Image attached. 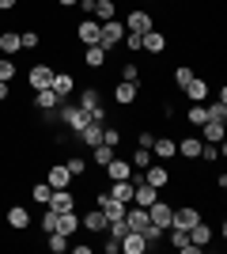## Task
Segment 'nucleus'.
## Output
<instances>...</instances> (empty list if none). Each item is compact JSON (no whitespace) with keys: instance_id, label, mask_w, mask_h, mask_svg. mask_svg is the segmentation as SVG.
Listing matches in <instances>:
<instances>
[{"instance_id":"1","label":"nucleus","mask_w":227,"mask_h":254,"mask_svg":"<svg viewBox=\"0 0 227 254\" xmlns=\"http://www.w3.org/2000/svg\"><path fill=\"white\" fill-rule=\"evenodd\" d=\"M140 175H144V182H148V186H155L159 193L174 182V179H171V167H167V163H159V159H151V163L140 171Z\"/></svg>"},{"instance_id":"2","label":"nucleus","mask_w":227,"mask_h":254,"mask_svg":"<svg viewBox=\"0 0 227 254\" xmlns=\"http://www.w3.org/2000/svg\"><path fill=\"white\" fill-rule=\"evenodd\" d=\"M121 38H125V23L121 19H106L102 23V34H98V46H102V50H118L121 46Z\"/></svg>"},{"instance_id":"3","label":"nucleus","mask_w":227,"mask_h":254,"mask_svg":"<svg viewBox=\"0 0 227 254\" xmlns=\"http://www.w3.org/2000/svg\"><path fill=\"white\" fill-rule=\"evenodd\" d=\"M76 31V42L80 46H98V34H102V23L98 19H91V15H84V19L72 27Z\"/></svg>"},{"instance_id":"4","label":"nucleus","mask_w":227,"mask_h":254,"mask_svg":"<svg viewBox=\"0 0 227 254\" xmlns=\"http://www.w3.org/2000/svg\"><path fill=\"white\" fill-rule=\"evenodd\" d=\"M197 220H205V212L197 209V205H178V209H174V216H171V228H182V232H189V228H193Z\"/></svg>"},{"instance_id":"5","label":"nucleus","mask_w":227,"mask_h":254,"mask_svg":"<svg viewBox=\"0 0 227 254\" xmlns=\"http://www.w3.org/2000/svg\"><path fill=\"white\" fill-rule=\"evenodd\" d=\"M121 23H125V31H133V34H148L151 27H155V15H151L148 8H133L129 19H121Z\"/></svg>"},{"instance_id":"6","label":"nucleus","mask_w":227,"mask_h":254,"mask_svg":"<svg viewBox=\"0 0 227 254\" xmlns=\"http://www.w3.org/2000/svg\"><path fill=\"white\" fill-rule=\"evenodd\" d=\"M53 72L57 68H49L45 61H34L31 64V72H27V84H31V91H42V87L53 84Z\"/></svg>"},{"instance_id":"7","label":"nucleus","mask_w":227,"mask_h":254,"mask_svg":"<svg viewBox=\"0 0 227 254\" xmlns=\"http://www.w3.org/2000/svg\"><path fill=\"white\" fill-rule=\"evenodd\" d=\"M171 216H174V205H171V201H163V197H155V201L148 205V220L155 224V228H163V232L171 228Z\"/></svg>"},{"instance_id":"8","label":"nucleus","mask_w":227,"mask_h":254,"mask_svg":"<svg viewBox=\"0 0 227 254\" xmlns=\"http://www.w3.org/2000/svg\"><path fill=\"white\" fill-rule=\"evenodd\" d=\"M61 126H65L68 133H80V129L87 126V114H84V110H80L76 103H68V106L61 103Z\"/></svg>"},{"instance_id":"9","label":"nucleus","mask_w":227,"mask_h":254,"mask_svg":"<svg viewBox=\"0 0 227 254\" xmlns=\"http://www.w3.org/2000/svg\"><path fill=\"white\" fill-rule=\"evenodd\" d=\"M167 46H171V38H167L159 27H151V31L144 34V50H140V53H148V57H163V53H167Z\"/></svg>"},{"instance_id":"10","label":"nucleus","mask_w":227,"mask_h":254,"mask_svg":"<svg viewBox=\"0 0 227 254\" xmlns=\"http://www.w3.org/2000/svg\"><path fill=\"white\" fill-rule=\"evenodd\" d=\"M148 152H151V159H159V163H171V159L178 156V140H174V137H155Z\"/></svg>"},{"instance_id":"11","label":"nucleus","mask_w":227,"mask_h":254,"mask_svg":"<svg viewBox=\"0 0 227 254\" xmlns=\"http://www.w3.org/2000/svg\"><path fill=\"white\" fill-rule=\"evenodd\" d=\"M182 95L189 99V103H208L212 87H208V80H205V76H193V80H189V84L182 87Z\"/></svg>"},{"instance_id":"12","label":"nucleus","mask_w":227,"mask_h":254,"mask_svg":"<svg viewBox=\"0 0 227 254\" xmlns=\"http://www.w3.org/2000/svg\"><path fill=\"white\" fill-rule=\"evenodd\" d=\"M140 99V84H129V80H118L114 84V103L118 106H133Z\"/></svg>"},{"instance_id":"13","label":"nucleus","mask_w":227,"mask_h":254,"mask_svg":"<svg viewBox=\"0 0 227 254\" xmlns=\"http://www.w3.org/2000/svg\"><path fill=\"white\" fill-rule=\"evenodd\" d=\"M4 224H8L11 232H27V228H31V212L23 209V205H8V212H4Z\"/></svg>"},{"instance_id":"14","label":"nucleus","mask_w":227,"mask_h":254,"mask_svg":"<svg viewBox=\"0 0 227 254\" xmlns=\"http://www.w3.org/2000/svg\"><path fill=\"white\" fill-rule=\"evenodd\" d=\"M45 209H53V212H72V209H76V193L68 190V186H65V190H53V193H49V201H45Z\"/></svg>"},{"instance_id":"15","label":"nucleus","mask_w":227,"mask_h":254,"mask_svg":"<svg viewBox=\"0 0 227 254\" xmlns=\"http://www.w3.org/2000/svg\"><path fill=\"white\" fill-rule=\"evenodd\" d=\"M167 243H171L174 251H182V254H201V247L189 243V232H182V228H167Z\"/></svg>"},{"instance_id":"16","label":"nucleus","mask_w":227,"mask_h":254,"mask_svg":"<svg viewBox=\"0 0 227 254\" xmlns=\"http://www.w3.org/2000/svg\"><path fill=\"white\" fill-rule=\"evenodd\" d=\"M49 87H53V95L61 99V103H68V95L76 91V76L72 72H53V84Z\"/></svg>"},{"instance_id":"17","label":"nucleus","mask_w":227,"mask_h":254,"mask_svg":"<svg viewBox=\"0 0 227 254\" xmlns=\"http://www.w3.org/2000/svg\"><path fill=\"white\" fill-rule=\"evenodd\" d=\"M76 106H80L84 114H91L95 106H102V103H98V87H95V84H87V87H76Z\"/></svg>"},{"instance_id":"18","label":"nucleus","mask_w":227,"mask_h":254,"mask_svg":"<svg viewBox=\"0 0 227 254\" xmlns=\"http://www.w3.org/2000/svg\"><path fill=\"white\" fill-rule=\"evenodd\" d=\"M98 140H102V126H98V122H87V126L76 133V144H80V148H95Z\"/></svg>"},{"instance_id":"19","label":"nucleus","mask_w":227,"mask_h":254,"mask_svg":"<svg viewBox=\"0 0 227 254\" xmlns=\"http://www.w3.org/2000/svg\"><path fill=\"white\" fill-rule=\"evenodd\" d=\"M201 148H205V140H201V137H193V133L178 140V156H182L185 163H189V159H201Z\"/></svg>"},{"instance_id":"20","label":"nucleus","mask_w":227,"mask_h":254,"mask_svg":"<svg viewBox=\"0 0 227 254\" xmlns=\"http://www.w3.org/2000/svg\"><path fill=\"white\" fill-rule=\"evenodd\" d=\"M224 137H227V126L216 122V118H208L205 126H201V140H205V144H220Z\"/></svg>"},{"instance_id":"21","label":"nucleus","mask_w":227,"mask_h":254,"mask_svg":"<svg viewBox=\"0 0 227 254\" xmlns=\"http://www.w3.org/2000/svg\"><path fill=\"white\" fill-rule=\"evenodd\" d=\"M106 193L114 197V201H121V205H133V182L129 179H114L106 186Z\"/></svg>"},{"instance_id":"22","label":"nucleus","mask_w":227,"mask_h":254,"mask_svg":"<svg viewBox=\"0 0 227 254\" xmlns=\"http://www.w3.org/2000/svg\"><path fill=\"white\" fill-rule=\"evenodd\" d=\"M45 182H49L53 190H65V186H72V175H68L65 163H53V167L45 171Z\"/></svg>"},{"instance_id":"23","label":"nucleus","mask_w":227,"mask_h":254,"mask_svg":"<svg viewBox=\"0 0 227 254\" xmlns=\"http://www.w3.org/2000/svg\"><path fill=\"white\" fill-rule=\"evenodd\" d=\"M106 216H102V209H91V212H84V216H80V228H87V232H95V235H102L106 232Z\"/></svg>"},{"instance_id":"24","label":"nucleus","mask_w":227,"mask_h":254,"mask_svg":"<svg viewBox=\"0 0 227 254\" xmlns=\"http://www.w3.org/2000/svg\"><path fill=\"white\" fill-rule=\"evenodd\" d=\"M212 235H216V232H212V228H208L205 220H197L193 228H189V243H193V247H201V251H208V243H212Z\"/></svg>"},{"instance_id":"25","label":"nucleus","mask_w":227,"mask_h":254,"mask_svg":"<svg viewBox=\"0 0 227 254\" xmlns=\"http://www.w3.org/2000/svg\"><path fill=\"white\" fill-rule=\"evenodd\" d=\"M125 224H129V232H144V228H148V209H140V205H129V209H125Z\"/></svg>"},{"instance_id":"26","label":"nucleus","mask_w":227,"mask_h":254,"mask_svg":"<svg viewBox=\"0 0 227 254\" xmlns=\"http://www.w3.org/2000/svg\"><path fill=\"white\" fill-rule=\"evenodd\" d=\"M121 254H148L144 235L140 232H125V235H121Z\"/></svg>"},{"instance_id":"27","label":"nucleus","mask_w":227,"mask_h":254,"mask_svg":"<svg viewBox=\"0 0 227 254\" xmlns=\"http://www.w3.org/2000/svg\"><path fill=\"white\" fill-rule=\"evenodd\" d=\"M102 171H106L110 182H114V179H129V175H133V163H129V159H121V156H114Z\"/></svg>"},{"instance_id":"28","label":"nucleus","mask_w":227,"mask_h":254,"mask_svg":"<svg viewBox=\"0 0 227 254\" xmlns=\"http://www.w3.org/2000/svg\"><path fill=\"white\" fill-rule=\"evenodd\" d=\"M34 110H61V99L53 95V87H42V91H34Z\"/></svg>"},{"instance_id":"29","label":"nucleus","mask_w":227,"mask_h":254,"mask_svg":"<svg viewBox=\"0 0 227 254\" xmlns=\"http://www.w3.org/2000/svg\"><path fill=\"white\" fill-rule=\"evenodd\" d=\"M57 232L68 235V239L80 232V216H76V209H72V212H57Z\"/></svg>"},{"instance_id":"30","label":"nucleus","mask_w":227,"mask_h":254,"mask_svg":"<svg viewBox=\"0 0 227 254\" xmlns=\"http://www.w3.org/2000/svg\"><path fill=\"white\" fill-rule=\"evenodd\" d=\"M106 61H110V53L102 50V46H87V50H84V64H87V68H102Z\"/></svg>"},{"instance_id":"31","label":"nucleus","mask_w":227,"mask_h":254,"mask_svg":"<svg viewBox=\"0 0 227 254\" xmlns=\"http://www.w3.org/2000/svg\"><path fill=\"white\" fill-rule=\"evenodd\" d=\"M0 53H4V57H15V53H19V31H0Z\"/></svg>"},{"instance_id":"32","label":"nucleus","mask_w":227,"mask_h":254,"mask_svg":"<svg viewBox=\"0 0 227 254\" xmlns=\"http://www.w3.org/2000/svg\"><path fill=\"white\" fill-rule=\"evenodd\" d=\"M87 152H91V163H95V167H106V163H110V159H114V156H118V152H114V148H110V144H102V140H98V144H95V148H87Z\"/></svg>"},{"instance_id":"33","label":"nucleus","mask_w":227,"mask_h":254,"mask_svg":"<svg viewBox=\"0 0 227 254\" xmlns=\"http://www.w3.org/2000/svg\"><path fill=\"white\" fill-rule=\"evenodd\" d=\"M208 122V106L205 103H189V110H185V126H205Z\"/></svg>"},{"instance_id":"34","label":"nucleus","mask_w":227,"mask_h":254,"mask_svg":"<svg viewBox=\"0 0 227 254\" xmlns=\"http://www.w3.org/2000/svg\"><path fill=\"white\" fill-rule=\"evenodd\" d=\"M95 19H98V23L118 19V4H114V0H95Z\"/></svg>"},{"instance_id":"35","label":"nucleus","mask_w":227,"mask_h":254,"mask_svg":"<svg viewBox=\"0 0 227 254\" xmlns=\"http://www.w3.org/2000/svg\"><path fill=\"white\" fill-rule=\"evenodd\" d=\"M65 167H68V175H72V179H84L91 163H87L84 156H68V159H65Z\"/></svg>"},{"instance_id":"36","label":"nucleus","mask_w":227,"mask_h":254,"mask_svg":"<svg viewBox=\"0 0 227 254\" xmlns=\"http://www.w3.org/2000/svg\"><path fill=\"white\" fill-rule=\"evenodd\" d=\"M68 243H72V239H68V235H61V232H49V235H45V247H49L53 254H65Z\"/></svg>"},{"instance_id":"37","label":"nucleus","mask_w":227,"mask_h":254,"mask_svg":"<svg viewBox=\"0 0 227 254\" xmlns=\"http://www.w3.org/2000/svg\"><path fill=\"white\" fill-rule=\"evenodd\" d=\"M121 80H129V84H140V80H144L140 64H136V61H125V64H121Z\"/></svg>"},{"instance_id":"38","label":"nucleus","mask_w":227,"mask_h":254,"mask_svg":"<svg viewBox=\"0 0 227 254\" xmlns=\"http://www.w3.org/2000/svg\"><path fill=\"white\" fill-rule=\"evenodd\" d=\"M49 193H53V186H49V182H34V186H31V197H34V201H38V205H45V201H49Z\"/></svg>"},{"instance_id":"39","label":"nucleus","mask_w":227,"mask_h":254,"mask_svg":"<svg viewBox=\"0 0 227 254\" xmlns=\"http://www.w3.org/2000/svg\"><path fill=\"white\" fill-rule=\"evenodd\" d=\"M38 46H42L38 31H19V50H38Z\"/></svg>"},{"instance_id":"40","label":"nucleus","mask_w":227,"mask_h":254,"mask_svg":"<svg viewBox=\"0 0 227 254\" xmlns=\"http://www.w3.org/2000/svg\"><path fill=\"white\" fill-rule=\"evenodd\" d=\"M121 46H125V53H140V50H144V34H133V31H125Z\"/></svg>"},{"instance_id":"41","label":"nucleus","mask_w":227,"mask_h":254,"mask_svg":"<svg viewBox=\"0 0 227 254\" xmlns=\"http://www.w3.org/2000/svg\"><path fill=\"white\" fill-rule=\"evenodd\" d=\"M11 80H15V61L0 53V84H11Z\"/></svg>"},{"instance_id":"42","label":"nucleus","mask_w":227,"mask_h":254,"mask_svg":"<svg viewBox=\"0 0 227 254\" xmlns=\"http://www.w3.org/2000/svg\"><path fill=\"white\" fill-rule=\"evenodd\" d=\"M193 68H189V64H178V68H174V87H178V91H182L185 84H189V80H193Z\"/></svg>"},{"instance_id":"43","label":"nucleus","mask_w":227,"mask_h":254,"mask_svg":"<svg viewBox=\"0 0 227 254\" xmlns=\"http://www.w3.org/2000/svg\"><path fill=\"white\" fill-rule=\"evenodd\" d=\"M102 144L118 148V144H121V129H118V126H110V122H106V126H102Z\"/></svg>"},{"instance_id":"44","label":"nucleus","mask_w":227,"mask_h":254,"mask_svg":"<svg viewBox=\"0 0 227 254\" xmlns=\"http://www.w3.org/2000/svg\"><path fill=\"white\" fill-rule=\"evenodd\" d=\"M129 163H133V171H144V167L151 163V152H148V148H136V152L129 156Z\"/></svg>"},{"instance_id":"45","label":"nucleus","mask_w":227,"mask_h":254,"mask_svg":"<svg viewBox=\"0 0 227 254\" xmlns=\"http://www.w3.org/2000/svg\"><path fill=\"white\" fill-rule=\"evenodd\" d=\"M205 106H208V118H216V122H227V103L212 99V103H205Z\"/></svg>"},{"instance_id":"46","label":"nucleus","mask_w":227,"mask_h":254,"mask_svg":"<svg viewBox=\"0 0 227 254\" xmlns=\"http://www.w3.org/2000/svg\"><path fill=\"white\" fill-rule=\"evenodd\" d=\"M38 224H42V232H45V235L57 232V212H53V209H45L42 216H38Z\"/></svg>"},{"instance_id":"47","label":"nucleus","mask_w":227,"mask_h":254,"mask_svg":"<svg viewBox=\"0 0 227 254\" xmlns=\"http://www.w3.org/2000/svg\"><path fill=\"white\" fill-rule=\"evenodd\" d=\"M102 251H106V254H121V239H114V235L102 232Z\"/></svg>"},{"instance_id":"48","label":"nucleus","mask_w":227,"mask_h":254,"mask_svg":"<svg viewBox=\"0 0 227 254\" xmlns=\"http://www.w3.org/2000/svg\"><path fill=\"white\" fill-rule=\"evenodd\" d=\"M151 140H155V133L140 129V133H136V148H151Z\"/></svg>"},{"instance_id":"49","label":"nucleus","mask_w":227,"mask_h":254,"mask_svg":"<svg viewBox=\"0 0 227 254\" xmlns=\"http://www.w3.org/2000/svg\"><path fill=\"white\" fill-rule=\"evenodd\" d=\"M76 8L84 11V15H91V19H95V0H80V4H76Z\"/></svg>"},{"instance_id":"50","label":"nucleus","mask_w":227,"mask_h":254,"mask_svg":"<svg viewBox=\"0 0 227 254\" xmlns=\"http://www.w3.org/2000/svg\"><path fill=\"white\" fill-rule=\"evenodd\" d=\"M91 251H95L91 243H76V247H72V254H91Z\"/></svg>"},{"instance_id":"51","label":"nucleus","mask_w":227,"mask_h":254,"mask_svg":"<svg viewBox=\"0 0 227 254\" xmlns=\"http://www.w3.org/2000/svg\"><path fill=\"white\" fill-rule=\"evenodd\" d=\"M53 4H57V8H68V11H72L76 4H80V0H53Z\"/></svg>"},{"instance_id":"52","label":"nucleus","mask_w":227,"mask_h":254,"mask_svg":"<svg viewBox=\"0 0 227 254\" xmlns=\"http://www.w3.org/2000/svg\"><path fill=\"white\" fill-rule=\"evenodd\" d=\"M15 4L19 0H0V11H15Z\"/></svg>"},{"instance_id":"53","label":"nucleus","mask_w":227,"mask_h":254,"mask_svg":"<svg viewBox=\"0 0 227 254\" xmlns=\"http://www.w3.org/2000/svg\"><path fill=\"white\" fill-rule=\"evenodd\" d=\"M8 95H11V84H0V103H4Z\"/></svg>"},{"instance_id":"54","label":"nucleus","mask_w":227,"mask_h":254,"mask_svg":"<svg viewBox=\"0 0 227 254\" xmlns=\"http://www.w3.org/2000/svg\"><path fill=\"white\" fill-rule=\"evenodd\" d=\"M144 4H159V0H144Z\"/></svg>"}]
</instances>
